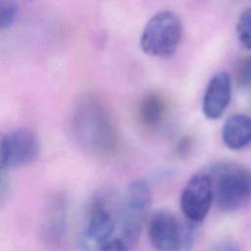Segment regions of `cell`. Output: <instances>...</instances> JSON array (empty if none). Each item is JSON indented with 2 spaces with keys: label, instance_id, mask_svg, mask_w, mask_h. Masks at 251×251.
Listing matches in <instances>:
<instances>
[{
  "label": "cell",
  "instance_id": "8",
  "mask_svg": "<svg viewBox=\"0 0 251 251\" xmlns=\"http://www.w3.org/2000/svg\"><path fill=\"white\" fill-rule=\"evenodd\" d=\"M213 201V187L209 175L198 173L184 185L180 193L179 205L185 219L198 224L206 218Z\"/></svg>",
  "mask_w": 251,
  "mask_h": 251
},
{
  "label": "cell",
  "instance_id": "1",
  "mask_svg": "<svg viewBox=\"0 0 251 251\" xmlns=\"http://www.w3.org/2000/svg\"><path fill=\"white\" fill-rule=\"evenodd\" d=\"M73 126L78 142L92 154L104 156L116 148L117 135L111 118L95 96H85L76 103Z\"/></svg>",
  "mask_w": 251,
  "mask_h": 251
},
{
  "label": "cell",
  "instance_id": "16",
  "mask_svg": "<svg viewBox=\"0 0 251 251\" xmlns=\"http://www.w3.org/2000/svg\"><path fill=\"white\" fill-rule=\"evenodd\" d=\"M211 251H240L238 245L230 239H223L217 242Z\"/></svg>",
  "mask_w": 251,
  "mask_h": 251
},
{
  "label": "cell",
  "instance_id": "5",
  "mask_svg": "<svg viewBox=\"0 0 251 251\" xmlns=\"http://www.w3.org/2000/svg\"><path fill=\"white\" fill-rule=\"evenodd\" d=\"M182 24L173 11L156 13L145 25L140 35V47L148 56L168 58L173 56L181 39Z\"/></svg>",
  "mask_w": 251,
  "mask_h": 251
},
{
  "label": "cell",
  "instance_id": "4",
  "mask_svg": "<svg viewBox=\"0 0 251 251\" xmlns=\"http://www.w3.org/2000/svg\"><path fill=\"white\" fill-rule=\"evenodd\" d=\"M152 203L151 189L143 179L132 180L126 187L119 210L121 240L133 247L139 238L142 227L149 218Z\"/></svg>",
  "mask_w": 251,
  "mask_h": 251
},
{
  "label": "cell",
  "instance_id": "17",
  "mask_svg": "<svg viewBox=\"0 0 251 251\" xmlns=\"http://www.w3.org/2000/svg\"><path fill=\"white\" fill-rule=\"evenodd\" d=\"M128 249L129 248L120 238H118L111 240L100 251H128Z\"/></svg>",
  "mask_w": 251,
  "mask_h": 251
},
{
  "label": "cell",
  "instance_id": "10",
  "mask_svg": "<svg viewBox=\"0 0 251 251\" xmlns=\"http://www.w3.org/2000/svg\"><path fill=\"white\" fill-rule=\"evenodd\" d=\"M231 97L230 76L226 72L214 75L204 92L202 110L209 120H217L223 116Z\"/></svg>",
  "mask_w": 251,
  "mask_h": 251
},
{
  "label": "cell",
  "instance_id": "3",
  "mask_svg": "<svg viewBox=\"0 0 251 251\" xmlns=\"http://www.w3.org/2000/svg\"><path fill=\"white\" fill-rule=\"evenodd\" d=\"M148 237L157 251H191L196 236V224L178 219L174 213L160 209L147 220Z\"/></svg>",
  "mask_w": 251,
  "mask_h": 251
},
{
  "label": "cell",
  "instance_id": "9",
  "mask_svg": "<svg viewBox=\"0 0 251 251\" xmlns=\"http://www.w3.org/2000/svg\"><path fill=\"white\" fill-rule=\"evenodd\" d=\"M67 227V203L62 195L52 197L41 222V240L47 248L55 249L64 240Z\"/></svg>",
  "mask_w": 251,
  "mask_h": 251
},
{
  "label": "cell",
  "instance_id": "2",
  "mask_svg": "<svg viewBox=\"0 0 251 251\" xmlns=\"http://www.w3.org/2000/svg\"><path fill=\"white\" fill-rule=\"evenodd\" d=\"M214 201L225 212L235 211L251 199V172L234 163L214 165L208 173Z\"/></svg>",
  "mask_w": 251,
  "mask_h": 251
},
{
  "label": "cell",
  "instance_id": "14",
  "mask_svg": "<svg viewBox=\"0 0 251 251\" xmlns=\"http://www.w3.org/2000/svg\"><path fill=\"white\" fill-rule=\"evenodd\" d=\"M235 76L240 88L251 91V57L243 58L238 63Z\"/></svg>",
  "mask_w": 251,
  "mask_h": 251
},
{
  "label": "cell",
  "instance_id": "11",
  "mask_svg": "<svg viewBox=\"0 0 251 251\" xmlns=\"http://www.w3.org/2000/svg\"><path fill=\"white\" fill-rule=\"evenodd\" d=\"M222 139L230 150H240L251 142V117L234 114L224 124Z\"/></svg>",
  "mask_w": 251,
  "mask_h": 251
},
{
  "label": "cell",
  "instance_id": "7",
  "mask_svg": "<svg viewBox=\"0 0 251 251\" xmlns=\"http://www.w3.org/2000/svg\"><path fill=\"white\" fill-rule=\"evenodd\" d=\"M39 144L36 135L28 128H17L1 136V169L10 170L32 162L38 155Z\"/></svg>",
  "mask_w": 251,
  "mask_h": 251
},
{
  "label": "cell",
  "instance_id": "12",
  "mask_svg": "<svg viewBox=\"0 0 251 251\" xmlns=\"http://www.w3.org/2000/svg\"><path fill=\"white\" fill-rule=\"evenodd\" d=\"M165 112L166 102L156 92H150L144 95L138 106V118L141 124L149 128H154L161 124Z\"/></svg>",
  "mask_w": 251,
  "mask_h": 251
},
{
  "label": "cell",
  "instance_id": "15",
  "mask_svg": "<svg viewBox=\"0 0 251 251\" xmlns=\"http://www.w3.org/2000/svg\"><path fill=\"white\" fill-rule=\"evenodd\" d=\"M18 8L15 2L10 0H0V25L1 28L11 26L17 17Z\"/></svg>",
  "mask_w": 251,
  "mask_h": 251
},
{
  "label": "cell",
  "instance_id": "13",
  "mask_svg": "<svg viewBox=\"0 0 251 251\" xmlns=\"http://www.w3.org/2000/svg\"><path fill=\"white\" fill-rule=\"evenodd\" d=\"M236 34L240 43L251 50V8L246 9L239 17L236 25Z\"/></svg>",
  "mask_w": 251,
  "mask_h": 251
},
{
  "label": "cell",
  "instance_id": "6",
  "mask_svg": "<svg viewBox=\"0 0 251 251\" xmlns=\"http://www.w3.org/2000/svg\"><path fill=\"white\" fill-rule=\"evenodd\" d=\"M116 219L104 197H95L89 205L86 223L78 235L80 251H100L112 239Z\"/></svg>",
  "mask_w": 251,
  "mask_h": 251
}]
</instances>
